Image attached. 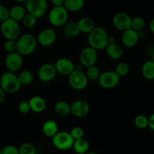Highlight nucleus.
Here are the masks:
<instances>
[{
	"label": "nucleus",
	"instance_id": "1",
	"mask_svg": "<svg viewBox=\"0 0 154 154\" xmlns=\"http://www.w3.org/2000/svg\"><path fill=\"white\" fill-rule=\"evenodd\" d=\"M109 34L104 28L95 26L91 32L88 33V42L89 46L98 50H103L109 44Z\"/></svg>",
	"mask_w": 154,
	"mask_h": 154
},
{
	"label": "nucleus",
	"instance_id": "2",
	"mask_svg": "<svg viewBox=\"0 0 154 154\" xmlns=\"http://www.w3.org/2000/svg\"><path fill=\"white\" fill-rule=\"evenodd\" d=\"M0 86L6 93L14 94L20 89L22 85L19 80L18 75L14 72L7 71L0 77Z\"/></svg>",
	"mask_w": 154,
	"mask_h": 154
},
{
	"label": "nucleus",
	"instance_id": "3",
	"mask_svg": "<svg viewBox=\"0 0 154 154\" xmlns=\"http://www.w3.org/2000/svg\"><path fill=\"white\" fill-rule=\"evenodd\" d=\"M36 37L29 33L23 34L17 39V51L22 56L29 55L32 54L36 49Z\"/></svg>",
	"mask_w": 154,
	"mask_h": 154
},
{
	"label": "nucleus",
	"instance_id": "4",
	"mask_svg": "<svg viewBox=\"0 0 154 154\" xmlns=\"http://www.w3.org/2000/svg\"><path fill=\"white\" fill-rule=\"evenodd\" d=\"M1 32L6 39L17 40L21 35V28L17 21L8 17L2 22L0 26Z\"/></svg>",
	"mask_w": 154,
	"mask_h": 154
},
{
	"label": "nucleus",
	"instance_id": "5",
	"mask_svg": "<svg viewBox=\"0 0 154 154\" xmlns=\"http://www.w3.org/2000/svg\"><path fill=\"white\" fill-rule=\"evenodd\" d=\"M68 16H69V11L63 5L54 6L50 10L48 14L50 23L56 27L64 26L68 20Z\"/></svg>",
	"mask_w": 154,
	"mask_h": 154
},
{
	"label": "nucleus",
	"instance_id": "6",
	"mask_svg": "<svg viewBox=\"0 0 154 154\" xmlns=\"http://www.w3.org/2000/svg\"><path fill=\"white\" fill-rule=\"evenodd\" d=\"M24 4L27 13L34 15L36 18L45 16L48 11L47 0H26Z\"/></svg>",
	"mask_w": 154,
	"mask_h": 154
},
{
	"label": "nucleus",
	"instance_id": "7",
	"mask_svg": "<svg viewBox=\"0 0 154 154\" xmlns=\"http://www.w3.org/2000/svg\"><path fill=\"white\" fill-rule=\"evenodd\" d=\"M68 83L69 86L77 91L85 89L88 83V79L85 73L79 69H74L68 75Z\"/></svg>",
	"mask_w": 154,
	"mask_h": 154
},
{
	"label": "nucleus",
	"instance_id": "8",
	"mask_svg": "<svg viewBox=\"0 0 154 154\" xmlns=\"http://www.w3.org/2000/svg\"><path fill=\"white\" fill-rule=\"evenodd\" d=\"M74 139L68 131H58L52 137V143L57 149L68 150L72 147Z\"/></svg>",
	"mask_w": 154,
	"mask_h": 154
},
{
	"label": "nucleus",
	"instance_id": "9",
	"mask_svg": "<svg viewBox=\"0 0 154 154\" xmlns=\"http://www.w3.org/2000/svg\"><path fill=\"white\" fill-rule=\"evenodd\" d=\"M97 81H98L99 85L102 88L110 89L116 87L119 83L120 77L116 73L115 71L106 70L100 73Z\"/></svg>",
	"mask_w": 154,
	"mask_h": 154
},
{
	"label": "nucleus",
	"instance_id": "10",
	"mask_svg": "<svg viewBox=\"0 0 154 154\" xmlns=\"http://www.w3.org/2000/svg\"><path fill=\"white\" fill-rule=\"evenodd\" d=\"M97 58H98L97 51L91 46L84 48L79 54V60L81 64L86 68L95 65Z\"/></svg>",
	"mask_w": 154,
	"mask_h": 154
},
{
	"label": "nucleus",
	"instance_id": "11",
	"mask_svg": "<svg viewBox=\"0 0 154 154\" xmlns=\"http://www.w3.org/2000/svg\"><path fill=\"white\" fill-rule=\"evenodd\" d=\"M131 16L125 12H118L112 17V23L114 27L119 31L127 30L131 27Z\"/></svg>",
	"mask_w": 154,
	"mask_h": 154
},
{
	"label": "nucleus",
	"instance_id": "12",
	"mask_svg": "<svg viewBox=\"0 0 154 154\" xmlns=\"http://www.w3.org/2000/svg\"><path fill=\"white\" fill-rule=\"evenodd\" d=\"M23 63V56L17 51L8 53L5 60V67L10 72H16L20 70Z\"/></svg>",
	"mask_w": 154,
	"mask_h": 154
},
{
	"label": "nucleus",
	"instance_id": "13",
	"mask_svg": "<svg viewBox=\"0 0 154 154\" xmlns=\"http://www.w3.org/2000/svg\"><path fill=\"white\" fill-rule=\"evenodd\" d=\"M57 73L54 63H45L38 68V72H37V77L42 82H48L53 80Z\"/></svg>",
	"mask_w": 154,
	"mask_h": 154
},
{
	"label": "nucleus",
	"instance_id": "14",
	"mask_svg": "<svg viewBox=\"0 0 154 154\" xmlns=\"http://www.w3.org/2000/svg\"><path fill=\"white\" fill-rule=\"evenodd\" d=\"M36 39L37 42L42 46H51L57 39V33L51 28H45L38 32Z\"/></svg>",
	"mask_w": 154,
	"mask_h": 154
},
{
	"label": "nucleus",
	"instance_id": "15",
	"mask_svg": "<svg viewBox=\"0 0 154 154\" xmlns=\"http://www.w3.org/2000/svg\"><path fill=\"white\" fill-rule=\"evenodd\" d=\"M90 111V106L84 100H76L70 104V114L78 118L84 117Z\"/></svg>",
	"mask_w": 154,
	"mask_h": 154
},
{
	"label": "nucleus",
	"instance_id": "16",
	"mask_svg": "<svg viewBox=\"0 0 154 154\" xmlns=\"http://www.w3.org/2000/svg\"><path fill=\"white\" fill-rule=\"evenodd\" d=\"M54 66L57 73L63 75H69L75 69L73 62L66 57H60L57 59L54 63Z\"/></svg>",
	"mask_w": 154,
	"mask_h": 154
},
{
	"label": "nucleus",
	"instance_id": "17",
	"mask_svg": "<svg viewBox=\"0 0 154 154\" xmlns=\"http://www.w3.org/2000/svg\"><path fill=\"white\" fill-rule=\"evenodd\" d=\"M139 38H140L139 32L130 28L122 32V42L127 48H131L136 45V44L138 42Z\"/></svg>",
	"mask_w": 154,
	"mask_h": 154
},
{
	"label": "nucleus",
	"instance_id": "18",
	"mask_svg": "<svg viewBox=\"0 0 154 154\" xmlns=\"http://www.w3.org/2000/svg\"><path fill=\"white\" fill-rule=\"evenodd\" d=\"M29 104L31 111L37 113L43 112L47 106V103L45 99L38 95L32 96V97H30L29 100Z\"/></svg>",
	"mask_w": 154,
	"mask_h": 154
},
{
	"label": "nucleus",
	"instance_id": "19",
	"mask_svg": "<svg viewBox=\"0 0 154 154\" xmlns=\"http://www.w3.org/2000/svg\"><path fill=\"white\" fill-rule=\"evenodd\" d=\"M76 23L81 33L88 34L95 27V23H94V20L89 17H82Z\"/></svg>",
	"mask_w": 154,
	"mask_h": 154
},
{
	"label": "nucleus",
	"instance_id": "20",
	"mask_svg": "<svg viewBox=\"0 0 154 154\" xmlns=\"http://www.w3.org/2000/svg\"><path fill=\"white\" fill-rule=\"evenodd\" d=\"M105 50H106V53L108 57L112 60H118L123 54V49L121 45H119L116 42L108 44Z\"/></svg>",
	"mask_w": 154,
	"mask_h": 154
},
{
	"label": "nucleus",
	"instance_id": "21",
	"mask_svg": "<svg viewBox=\"0 0 154 154\" xmlns=\"http://www.w3.org/2000/svg\"><path fill=\"white\" fill-rule=\"evenodd\" d=\"M63 33L67 38H72L79 36L81 32L78 28L76 22L69 21L66 22V24L63 26Z\"/></svg>",
	"mask_w": 154,
	"mask_h": 154
},
{
	"label": "nucleus",
	"instance_id": "22",
	"mask_svg": "<svg viewBox=\"0 0 154 154\" xmlns=\"http://www.w3.org/2000/svg\"><path fill=\"white\" fill-rule=\"evenodd\" d=\"M42 131L46 137L52 138L58 132V125L55 121L49 119L45 121L43 123L42 126Z\"/></svg>",
	"mask_w": 154,
	"mask_h": 154
},
{
	"label": "nucleus",
	"instance_id": "23",
	"mask_svg": "<svg viewBox=\"0 0 154 154\" xmlns=\"http://www.w3.org/2000/svg\"><path fill=\"white\" fill-rule=\"evenodd\" d=\"M26 14V10L25 7L20 4L14 5L9 10V17L17 22L21 21Z\"/></svg>",
	"mask_w": 154,
	"mask_h": 154
},
{
	"label": "nucleus",
	"instance_id": "24",
	"mask_svg": "<svg viewBox=\"0 0 154 154\" xmlns=\"http://www.w3.org/2000/svg\"><path fill=\"white\" fill-rule=\"evenodd\" d=\"M141 73L143 78L147 80H154V61L148 60L143 63L141 67Z\"/></svg>",
	"mask_w": 154,
	"mask_h": 154
},
{
	"label": "nucleus",
	"instance_id": "25",
	"mask_svg": "<svg viewBox=\"0 0 154 154\" xmlns=\"http://www.w3.org/2000/svg\"><path fill=\"white\" fill-rule=\"evenodd\" d=\"M54 111L62 117L67 116L70 114V104L66 100H58L54 105Z\"/></svg>",
	"mask_w": 154,
	"mask_h": 154
},
{
	"label": "nucleus",
	"instance_id": "26",
	"mask_svg": "<svg viewBox=\"0 0 154 154\" xmlns=\"http://www.w3.org/2000/svg\"><path fill=\"white\" fill-rule=\"evenodd\" d=\"M89 143L84 137L74 140L72 149L77 154H85L89 150Z\"/></svg>",
	"mask_w": 154,
	"mask_h": 154
},
{
	"label": "nucleus",
	"instance_id": "27",
	"mask_svg": "<svg viewBox=\"0 0 154 154\" xmlns=\"http://www.w3.org/2000/svg\"><path fill=\"white\" fill-rule=\"evenodd\" d=\"M85 5V0H65L63 6L68 11L76 12L82 9Z\"/></svg>",
	"mask_w": 154,
	"mask_h": 154
},
{
	"label": "nucleus",
	"instance_id": "28",
	"mask_svg": "<svg viewBox=\"0 0 154 154\" xmlns=\"http://www.w3.org/2000/svg\"><path fill=\"white\" fill-rule=\"evenodd\" d=\"M18 78L22 85H28L33 81L34 75L29 70H23L18 74Z\"/></svg>",
	"mask_w": 154,
	"mask_h": 154
},
{
	"label": "nucleus",
	"instance_id": "29",
	"mask_svg": "<svg viewBox=\"0 0 154 154\" xmlns=\"http://www.w3.org/2000/svg\"><path fill=\"white\" fill-rule=\"evenodd\" d=\"M100 73H101V72H100L99 68L97 67V66H96L95 65H94V66H89V67H87L85 75H86L88 80L95 81L98 80L99 77H100Z\"/></svg>",
	"mask_w": 154,
	"mask_h": 154
},
{
	"label": "nucleus",
	"instance_id": "30",
	"mask_svg": "<svg viewBox=\"0 0 154 154\" xmlns=\"http://www.w3.org/2000/svg\"><path fill=\"white\" fill-rule=\"evenodd\" d=\"M37 19L38 18H36L32 14H29V13H26V15L24 16V17H23L21 21L24 27L27 28V29H31V28L34 27L36 25Z\"/></svg>",
	"mask_w": 154,
	"mask_h": 154
},
{
	"label": "nucleus",
	"instance_id": "31",
	"mask_svg": "<svg viewBox=\"0 0 154 154\" xmlns=\"http://www.w3.org/2000/svg\"><path fill=\"white\" fill-rule=\"evenodd\" d=\"M145 25H146V21L143 17H133L132 20H131V28L139 32L145 27Z\"/></svg>",
	"mask_w": 154,
	"mask_h": 154
},
{
	"label": "nucleus",
	"instance_id": "32",
	"mask_svg": "<svg viewBox=\"0 0 154 154\" xmlns=\"http://www.w3.org/2000/svg\"><path fill=\"white\" fill-rule=\"evenodd\" d=\"M134 122L137 128H140V129H144L148 127L149 122H148V117H146V116L143 115V114H140L134 118Z\"/></svg>",
	"mask_w": 154,
	"mask_h": 154
},
{
	"label": "nucleus",
	"instance_id": "33",
	"mask_svg": "<svg viewBox=\"0 0 154 154\" xmlns=\"http://www.w3.org/2000/svg\"><path fill=\"white\" fill-rule=\"evenodd\" d=\"M19 154H36V149L32 143L26 142L19 147Z\"/></svg>",
	"mask_w": 154,
	"mask_h": 154
},
{
	"label": "nucleus",
	"instance_id": "34",
	"mask_svg": "<svg viewBox=\"0 0 154 154\" xmlns=\"http://www.w3.org/2000/svg\"><path fill=\"white\" fill-rule=\"evenodd\" d=\"M130 71V66L125 62H121V63H118L117 66H116L115 72L117 74L119 77L125 76Z\"/></svg>",
	"mask_w": 154,
	"mask_h": 154
},
{
	"label": "nucleus",
	"instance_id": "35",
	"mask_svg": "<svg viewBox=\"0 0 154 154\" xmlns=\"http://www.w3.org/2000/svg\"><path fill=\"white\" fill-rule=\"evenodd\" d=\"M4 49L8 53L14 52L17 51V40H13V39H6V41L4 43Z\"/></svg>",
	"mask_w": 154,
	"mask_h": 154
},
{
	"label": "nucleus",
	"instance_id": "36",
	"mask_svg": "<svg viewBox=\"0 0 154 154\" xmlns=\"http://www.w3.org/2000/svg\"><path fill=\"white\" fill-rule=\"evenodd\" d=\"M71 136L72 137V138L75 140H78V139L82 138L84 137V134H85V131L84 129L80 126H75L71 129V131H69Z\"/></svg>",
	"mask_w": 154,
	"mask_h": 154
},
{
	"label": "nucleus",
	"instance_id": "37",
	"mask_svg": "<svg viewBox=\"0 0 154 154\" xmlns=\"http://www.w3.org/2000/svg\"><path fill=\"white\" fill-rule=\"evenodd\" d=\"M18 110L22 114L29 113L31 111L29 101H27V100H21L18 104Z\"/></svg>",
	"mask_w": 154,
	"mask_h": 154
},
{
	"label": "nucleus",
	"instance_id": "38",
	"mask_svg": "<svg viewBox=\"0 0 154 154\" xmlns=\"http://www.w3.org/2000/svg\"><path fill=\"white\" fill-rule=\"evenodd\" d=\"M2 154H19V148L14 145H7L2 149Z\"/></svg>",
	"mask_w": 154,
	"mask_h": 154
},
{
	"label": "nucleus",
	"instance_id": "39",
	"mask_svg": "<svg viewBox=\"0 0 154 154\" xmlns=\"http://www.w3.org/2000/svg\"><path fill=\"white\" fill-rule=\"evenodd\" d=\"M9 17V9L5 5L0 4V22H2Z\"/></svg>",
	"mask_w": 154,
	"mask_h": 154
},
{
	"label": "nucleus",
	"instance_id": "40",
	"mask_svg": "<svg viewBox=\"0 0 154 154\" xmlns=\"http://www.w3.org/2000/svg\"><path fill=\"white\" fill-rule=\"evenodd\" d=\"M148 127L154 131V112L149 116V117L148 118Z\"/></svg>",
	"mask_w": 154,
	"mask_h": 154
},
{
	"label": "nucleus",
	"instance_id": "41",
	"mask_svg": "<svg viewBox=\"0 0 154 154\" xmlns=\"http://www.w3.org/2000/svg\"><path fill=\"white\" fill-rule=\"evenodd\" d=\"M6 94L7 93L4 91L2 88V87L0 86V103H3L6 98Z\"/></svg>",
	"mask_w": 154,
	"mask_h": 154
},
{
	"label": "nucleus",
	"instance_id": "42",
	"mask_svg": "<svg viewBox=\"0 0 154 154\" xmlns=\"http://www.w3.org/2000/svg\"><path fill=\"white\" fill-rule=\"evenodd\" d=\"M54 6H62L64 4L65 0H50Z\"/></svg>",
	"mask_w": 154,
	"mask_h": 154
},
{
	"label": "nucleus",
	"instance_id": "43",
	"mask_svg": "<svg viewBox=\"0 0 154 154\" xmlns=\"http://www.w3.org/2000/svg\"><path fill=\"white\" fill-rule=\"evenodd\" d=\"M149 30L151 31V32L154 34V18L152 20H151V21L149 23Z\"/></svg>",
	"mask_w": 154,
	"mask_h": 154
},
{
	"label": "nucleus",
	"instance_id": "44",
	"mask_svg": "<svg viewBox=\"0 0 154 154\" xmlns=\"http://www.w3.org/2000/svg\"><path fill=\"white\" fill-rule=\"evenodd\" d=\"M116 39L114 36H112V35H109V43H115Z\"/></svg>",
	"mask_w": 154,
	"mask_h": 154
},
{
	"label": "nucleus",
	"instance_id": "45",
	"mask_svg": "<svg viewBox=\"0 0 154 154\" xmlns=\"http://www.w3.org/2000/svg\"><path fill=\"white\" fill-rule=\"evenodd\" d=\"M14 2H17V3H18V4H21V3H24L26 0H14Z\"/></svg>",
	"mask_w": 154,
	"mask_h": 154
},
{
	"label": "nucleus",
	"instance_id": "46",
	"mask_svg": "<svg viewBox=\"0 0 154 154\" xmlns=\"http://www.w3.org/2000/svg\"><path fill=\"white\" fill-rule=\"evenodd\" d=\"M85 154H97V152H94V151L88 150V152H87Z\"/></svg>",
	"mask_w": 154,
	"mask_h": 154
},
{
	"label": "nucleus",
	"instance_id": "47",
	"mask_svg": "<svg viewBox=\"0 0 154 154\" xmlns=\"http://www.w3.org/2000/svg\"><path fill=\"white\" fill-rule=\"evenodd\" d=\"M152 60L154 61V51L152 52Z\"/></svg>",
	"mask_w": 154,
	"mask_h": 154
},
{
	"label": "nucleus",
	"instance_id": "48",
	"mask_svg": "<svg viewBox=\"0 0 154 154\" xmlns=\"http://www.w3.org/2000/svg\"><path fill=\"white\" fill-rule=\"evenodd\" d=\"M0 154H2V149L0 148Z\"/></svg>",
	"mask_w": 154,
	"mask_h": 154
}]
</instances>
